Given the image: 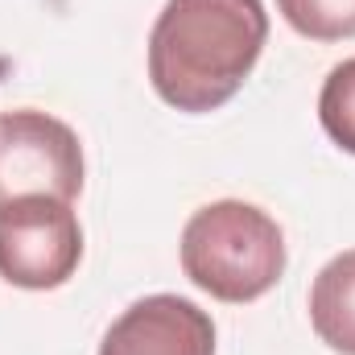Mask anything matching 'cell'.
Wrapping results in <instances>:
<instances>
[{
    "label": "cell",
    "mask_w": 355,
    "mask_h": 355,
    "mask_svg": "<svg viewBox=\"0 0 355 355\" xmlns=\"http://www.w3.org/2000/svg\"><path fill=\"white\" fill-rule=\"evenodd\" d=\"M265 42L261 0H166L149 33V83L186 116L219 112L257 71Z\"/></svg>",
    "instance_id": "cell-1"
},
{
    "label": "cell",
    "mask_w": 355,
    "mask_h": 355,
    "mask_svg": "<svg viewBox=\"0 0 355 355\" xmlns=\"http://www.w3.org/2000/svg\"><path fill=\"white\" fill-rule=\"evenodd\" d=\"M182 272L211 297L244 306L265 297L285 272V232L240 198L198 207L182 227Z\"/></svg>",
    "instance_id": "cell-2"
},
{
    "label": "cell",
    "mask_w": 355,
    "mask_h": 355,
    "mask_svg": "<svg viewBox=\"0 0 355 355\" xmlns=\"http://www.w3.org/2000/svg\"><path fill=\"white\" fill-rule=\"evenodd\" d=\"M83 194V145L58 116L21 107L0 116V202Z\"/></svg>",
    "instance_id": "cell-3"
},
{
    "label": "cell",
    "mask_w": 355,
    "mask_h": 355,
    "mask_svg": "<svg viewBox=\"0 0 355 355\" xmlns=\"http://www.w3.org/2000/svg\"><path fill=\"white\" fill-rule=\"evenodd\" d=\"M83 261L75 202L12 198L0 202V277L17 289H58Z\"/></svg>",
    "instance_id": "cell-4"
},
{
    "label": "cell",
    "mask_w": 355,
    "mask_h": 355,
    "mask_svg": "<svg viewBox=\"0 0 355 355\" xmlns=\"http://www.w3.org/2000/svg\"><path fill=\"white\" fill-rule=\"evenodd\" d=\"M99 355H215V322L190 297L149 293L107 327Z\"/></svg>",
    "instance_id": "cell-5"
},
{
    "label": "cell",
    "mask_w": 355,
    "mask_h": 355,
    "mask_svg": "<svg viewBox=\"0 0 355 355\" xmlns=\"http://www.w3.org/2000/svg\"><path fill=\"white\" fill-rule=\"evenodd\" d=\"M310 327L339 355H355V248L339 252L310 285Z\"/></svg>",
    "instance_id": "cell-6"
},
{
    "label": "cell",
    "mask_w": 355,
    "mask_h": 355,
    "mask_svg": "<svg viewBox=\"0 0 355 355\" xmlns=\"http://www.w3.org/2000/svg\"><path fill=\"white\" fill-rule=\"evenodd\" d=\"M285 25L310 42H347L355 37V0H277Z\"/></svg>",
    "instance_id": "cell-7"
},
{
    "label": "cell",
    "mask_w": 355,
    "mask_h": 355,
    "mask_svg": "<svg viewBox=\"0 0 355 355\" xmlns=\"http://www.w3.org/2000/svg\"><path fill=\"white\" fill-rule=\"evenodd\" d=\"M318 120H322V132L355 157V58L331 67L327 83L318 91Z\"/></svg>",
    "instance_id": "cell-8"
}]
</instances>
